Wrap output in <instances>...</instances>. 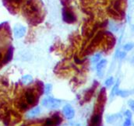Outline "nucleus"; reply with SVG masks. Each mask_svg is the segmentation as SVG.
I'll list each match as a JSON object with an SVG mask.
<instances>
[{"label": "nucleus", "instance_id": "f257e3e1", "mask_svg": "<svg viewBox=\"0 0 134 126\" xmlns=\"http://www.w3.org/2000/svg\"><path fill=\"white\" fill-rule=\"evenodd\" d=\"M11 30L8 23L0 24V69L9 62L13 55Z\"/></svg>", "mask_w": 134, "mask_h": 126}, {"label": "nucleus", "instance_id": "f03ea898", "mask_svg": "<svg viewBox=\"0 0 134 126\" xmlns=\"http://www.w3.org/2000/svg\"><path fill=\"white\" fill-rule=\"evenodd\" d=\"M24 0H2L3 5L12 14H16Z\"/></svg>", "mask_w": 134, "mask_h": 126}, {"label": "nucleus", "instance_id": "7ed1b4c3", "mask_svg": "<svg viewBox=\"0 0 134 126\" xmlns=\"http://www.w3.org/2000/svg\"><path fill=\"white\" fill-rule=\"evenodd\" d=\"M61 100L55 99V98H52V97H46L44 99H43L41 104L44 107L49 108V109H55L58 108L60 104H61Z\"/></svg>", "mask_w": 134, "mask_h": 126}, {"label": "nucleus", "instance_id": "20e7f679", "mask_svg": "<svg viewBox=\"0 0 134 126\" xmlns=\"http://www.w3.org/2000/svg\"><path fill=\"white\" fill-rule=\"evenodd\" d=\"M62 122V118L59 115H53L52 118H47L44 126H58Z\"/></svg>", "mask_w": 134, "mask_h": 126}, {"label": "nucleus", "instance_id": "39448f33", "mask_svg": "<svg viewBox=\"0 0 134 126\" xmlns=\"http://www.w3.org/2000/svg\"><path fill=\"white\" fill-rule=\"evenodd\" d=\"M25 99L27 103L30 105H33L36 102V96L32 90H28L25 93Z\"/></svg>", "mask_w": 134, "mask_h": 126}, {"label": "nucleus", "instance_id": "423d86ee", "mask_svg": "<svg viewBox=\"0 0 134 126\" xmlns=\"http://www.w3.org/2000/svg\"><path fill=\"white\" fill-rule=\"evenodd\" d=\"M63 111L67 119H72L74 117V110L70 105H66L63 107Z\"/></svg>", "mask_w": 134, "mask_h": 126}, {"label": "nucleus", "instance_id": "0eeeda50", "mask_svg": "<svg viewBox=\"0 0 134 126\" xmlns=\"http://www.w3.org/2000/svg\"><path fill=\"white\" fill-rule=\"evenodd\" d=\"M101 122V113H96L91 118V126H99Z\"/></svg>", "mask_w": 134, "mask_h": 126}, {"label": "nucleus", "instance_id": "6e6552de", "mask_svg": "<svg viewBox=\"0 0 134 126\" xmlns=\"http://www.w3.org/2000/svg\"><path fill=\"white\" fill-rule=\"evenodd\" d=\"M40 113H41V109H40V107H34V109H32L31 111H30L28 112L27 117L28 118H35V117L38 116L40 114Z\"/></svg>", "mask_w": 134, "mask_h": 126}, {"label": "nucleus", "instance_id": "1a4fd4ad", "mask_svg": "<svg viewBox=\"0 0 134 126\" xmlns=\"http://www.w3.org/2000/svg\"><path fill=\"white\" fill-rule=\"evenodd\" d=\"M106 64H107V61L104 60V59L100 61L99 63L98 64V65H97V70H98V72L99 76H102V72H103V70H104Z\"/></svg>", "mask_w": 134, "mask_h": 126}, {"label": "nucleus", "instance_id": "9d476101", "mask_svg": "<svg viewBox=\"0 0 134 126\" xmlns=\"http://www.w3.org/2000/svg\"><path fill=\"white\" fill-rule=\"evenodd\" d=\"M32 80H33V79H32V77H31V76H24L23 79H22V82H23V83L25 84V85L29 84L30 83L32 82Z\"/></svg>", "mask_w": 134, "mask_h": 126}, {"label": "nucleus", "instance_id": "9b49d317", "mask_svg": "<svg viewBox=\"0 0 134 126\" xmlns=\"http://www.w3.org/2000/svg\"><path fill=\"white\" fill-rule=\"evenodd\" d=\"M118 91H119V82L114 86V87H113V89L111 90V96H113L117 94H118Z\"/></svg>", "mask_w": 134, "mask_h": 126}, {"label": "nucleus", "instance_id": "f8f14e48", "mask_svg": "<svg viewBox=\"0 0 134 126\" xmlns=\"http://www.w3.org/2000/svg\"><path fill=\"white\" fill-rule=\"evenodd\" d=\"M104 83H105L106 87H111L113 84V77H109L108 79H107Z\"/></svg>", "mask_w": 134, "mask_h": 126}, {"label": "nucleus", "instance_id": "ddd939ff", "mask_svg": "<svg viewBox=\"0 0 134 126\" xmlns=\"http://www.w3.org/2000/svg\"><path fill=\"white\" fill-rule=\"evenodd\" d=\"M52 86L51 84H47L45 86V87H44V92H45L46 94H50L51 91H52Z\"/></svg>", "mask_w": 134, "mask_h": 126}, {"label": "nucleus", "instance_id": "4468645a", "mask_svg": "<svg viewBox=\"0 0 134 126\" xmlns=\"http://www.w3.org/2000/svg\"><path fill=\"white\" fill-rule=\"evenodd\" d=\"M117 94L120 95L122 97H126L129 95V92L128 91H125V90H119Z\"/></svg>", "mask_w": 134, "mask_h": 126}, {"label": "nucleus", "instance_id": "2eb2a0df", "mask_svg": "<svg viewBox=\"0 0 134 126\" xmlns=\"http://www.w3.org/2000/svg\"><path fill=\"white\" fill-rule=\"evenodd\" d=\"M133 48V44H127L124 46V49L126 51H130L132 48Z\"/></svg>", "mask_w": 134, "mask_h": 126}, {"label": "nucleus", "instance_id": "dca6fc26", "mask_svg": "<svg viewBox=\"0 0 134 126\" xmlns=\"http://www.w3.org/2000/svg\"><path fill=\"white\" fill-rule=\"evenodd\" d=\"M131 125V118H126L124 124H123V126H130Z\"/></svg>", "mask_w": 134, "mask_h": 126}, {"label": "nucleus", "instance_id": "f3484780", "mask_svg": "<svg viewBox=\"0 0 134 126\" xmlns=\"http://www.w3.org/2000/svg\"><path fill=\"white\" fill-rule=\"evenodd\" d=\"M128 104H129V106L130 107V108L133 110V111H134V100H129Z\"/></svg>", "mask_w": 134, "mask_h": 126}, {"label": "nucleus", "instance_id": "a211bd4d", "mask_svg": "<svg viewBox=\"0 0 134 126\" xmlns=\"http://www.w3.org/2000/svg\"><path fill=\"white\" fill-rule=\"evenodd\" d=\"M100 55H95V56L94 57V59H93V62H98V61L100 60Z\"/></svg>", "mask_w": 134, "mask_h": 126}, {"label": "nucleus", "instance_id": "6ab92c4d", "mask_svg": "<svg viewBox=\"0 0 134 126\" xmlns=\"http://www.w3.org/2000/svg\"><path fill=\"white\" fill-rule=\"evenodd\" d=\"M125 115L126 116V118H132V113L130 111H126L125 113Z\"/></svg>", "mask_w": 134, "mask_h": 126}, {"label": "nucleus", "instance_id": "aec40b11", "mask_svg": "<svg viewBox=\"0 0 134 126\" xmlns=\"http://www.w3.org/2000/svg\"><path fill=\"white\" fill-rule=\"evenodd\" d=\"M125 56H126V53L125 52H121L120 53V55H119V58L120 59H123Z\"/></svg>", "mask_w": 134, "mask_h": 126}]
</instances>
